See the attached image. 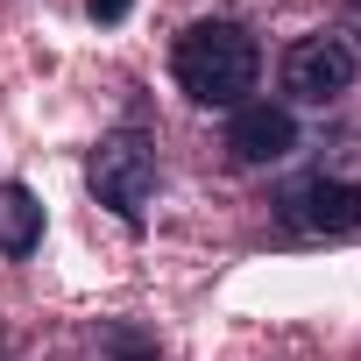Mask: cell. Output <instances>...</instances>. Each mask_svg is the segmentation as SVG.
Masks as SVG:
<instances>
[{"instance_id": "277c9868", "label": "cell", "mask_w": 361, "mask_h": 361, "mask_svg": "<svg viewBox=\"0 0 361 361\" xmlns=\"http://www.w3.org/2000/svg\"><path fill=\"white\" fill-rule=\"evenodd\" d=\"M283 220L298 234H354L361 227V185L347 177H305L283 192Z\"/></svg>"}, {"instance_id": "8992f818", "label": "cell", "mask_w": 361, "mask_h": 361, "mask_svg": "<svg viewBox=\"0 0 361 361\" xmlns=\"http://www.w3.org/2000/svg\"><path fill=\"white\" fill-rule=\"evenodd\" d=\"M43 241V206L29 185H0V248L8 255H29Z\"/></svg>"}, {"instance_id": "3957f363", "label": "cell", "mask_w": 361, "mask_h": 361, "mask_svg": "<svg viewBox=\"0 0 361 361\" xmlns=\"http://www.w3.org/2000/svg\"><path fill=\"white\" fill-rule=\"evenodd\" d=\"M347 85H354V43H340V36H305V43L283 50V92H290V99L333 106Z\"/></svg>"}, {"instance_id": "5b68a950", "label": "cell", "mask_w": 361, "mask_h": 361, "mask_svg": "<svg viewBox=\"0 0 361 361\" xmlns=\"http://www.w3.org/2000/svg\"><path fill=\"white\" fill-rule=\"evenodd\" d=\"M227 149H234V163H283V156L298 149V121H290V106H269V99L234 106Z\"/></svg>"}, {"instance_id": "6da1fadb", "label": "cell", "mask_w": 361, "mask_h": 361, "mask_svg": "<svg viewBox=\"0 0 361 361\" xmlns=\"http://www.w3.org/2000/svg\"><path fill=\"white\" fill-rule=\"evenodd\" d=\"M177 85H185L199 106H248L255 92V71H262V50L248 29L234 22H199L177 36Z\"/></svg>"}, {"instance_id": "52a82bcc", "label": "cell", "mask_w": 361, "mask_h": 361, "mask_svg": "<svg viewBox=\"0 0 361 361\" xmlns=\"http://www.w3.org/2000/svg\"><path fill=\"white\" fill-rule=\"evenodd\" d=\"M128 8H135V0H85V15H92V22H121Z\"/></svg>"}, {"instance_id": "ba28073f", "label": "cell", "mask_w": 361, "mask_h": 361, "mask_svg": "<svg viewBox=\"0 0 361 361\" xmlns=\"http://www.w3.org/2000/svg\"><path fill=\"white\" fill-rule=\"evenodd\" d=\"M347 36H361V0H354V8H347Z\"/></svg>"}, {"instance_id": "7a4b0ae2", "label": "cell", "mask_w": 361, "mask_h": 361, "mask_svg": "<svg viewBox=\"0 0 361 361\" xmlns=\"http://www.w3.org/2000/svg\"><path fill=\"white\" fill-rule=\"evenodd\" d=\"M85 177H92V192H99V206H114V213H142L149 206V192H156V149L142 142V135H106L99 149H92V163H85Z\"/></svg>"}]
</instances>
